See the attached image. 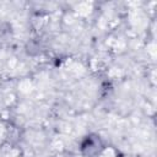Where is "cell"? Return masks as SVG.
Listing matches in <instances>:
<instances>
[{
  "label": "cell",
  "mask_w": 157,
  "mask_h": 157,
  "mask_svg": "<svg viewBox=\"0 0 157 157\" xmlns=\"http://www.w3.org/2000/svg\"><path fill=\"white\" fill-rule=\"evenodd\" d=\"M103 148L102 141L96 135L87 136L81 144V151L86 157H97Z\"/></svg>",
  "instance_id": "6da1fadb"
}]
</instances>
